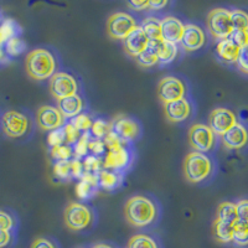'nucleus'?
I'll list each match as a JSON object with an SVG mask.
<instances>
[{"label": "nucleus", "instance_id": "obj_1", "mask_svg": "<svg viewBox=\"0 0 248 248\" xmlns=\"http://www.w3.org/2000/svg\"><path fill=\"white\" fill-rule=\"evenodd\" d=\"M124 214L128 222L134 227H145L156 220L158 209L153 200L137 195L133 196L125 203Z\"/></svg>", "mask_w": 248, "mask_h": 248}, {"label": "nucleus", "instance_id": "obj_2", "mask_svg": "<svg viewBox=\"0 0 248 248\" xmlns=\"http://www.w3.org/2000/svg\"><path fill=\"white\" fill-rule=\"evenodd\" d=\"M26 72L37 81L48 79L56 74V60L46 48H36L26 56Z\"/></svg>", "mask_w": 248, "mask_h": 248}, {"label": "nucleus", "instance_id": "obj_3", "mask_svg": "<svg viewBox=\"0 0 248 248\" xmlns=\"http://www.w3.org/2000/svg\"><path fill=\"white\" fill-rule=\"evenodd\" d=\"M184 172L185 178L190 183L199 184L206 180L212 172L211 159L203 153L191 152L187 154L184 163Z\"/></svg>", "mask_w": 248, "mask_h": 248}, {"label": "nucleus", "instance_id": "obj_4", "mask_svg": "<svg viewBox=\"0 0 248 248\" xmlns=\"http://www.w3.org/2000/svg\"><path fill=\"white\" fill-rule=\"evenodd\" d=\"M94 215L90 206L81 202H70L65 210V222L68 229L83 231L93 222Z\"/></svg>", "mask_w": 248, "mask_h": 248}, {"label": "nucleus", "instance_id": "obj_5", "mask_svg": "<svg viewBox=\"0 0 248 248\" xmlns=\"http://www.w3.org/2000/svg\"><path fill=\"white\" fill-rule=\"evenodd\" d=\"M207 29L215 39H229L233 32L231 10L223 8H217L211 10L207 15Z\"/></svg>", "mask_w": 248, "mask_h": 248}, {"label": "nucleus", "instance_id": "obj_6", "mask_svg": "<svg viewBox=\"0 0 248 248\" xmlns=\"http://www.w3.org/2000/svg\"><path fill=\"white\" fill-rule=\"evenodd\" d=\"M137 26L136 19L132 15L119 12L108 17L107 32L112 39L124 40Z\"/></svg>", "mask_w": 248, "mask_h": 248}, {"label": "nucleus", "instance_id": "obj_7", "mask_svg": "<svg viewBox=\"0 0 248 248\" xmlns=\"http://www.w3.org/2000/svg\"><path fill=\"white\" fill-rule=\"evenodd\" d=\"M77 90L78 85L76 78L67 72H56L50 78V92L57 101L75 96L77 94Z\"/></svg>", "mask_w": 248, "mask_h": 248}, {"label": "nucleus", "instance_id": "obj_8", "mask_svg": "<svg viewBox=\"0 0 248 248\" xmlns=\"http://www.w3.org/2000/svg\"><path fill=\"white\" fill-rule=\"evenodd\" d=\"M189 143L195 152L207 153L215 145V134L206 124H194L189 130Z\"/></svg>", "mask_w": 248, "mask_h": 248}, {"label": "nucleus", "instance_id": "obj_9", "mask_svg": "<svg viewBox=\"0 0 248 248\" xmlns=\"http://www.w3.org/2000/svg\"><path fill=\"white\" fill-rule=\"evenodd\" d=\"M186 87L181 79L174 76L164 77L158 85V97L164 105L185 98Z\"/></svg>", "mask_w": 248, "mask_h": 248}, {"label": "nucleus", "instance_id": "obj_10", "mask_svg": "<svg viewBox=\"0 0 248 248\" xmlns=\"http://www.w3.org/2000/svg\"><path fill=\"white\" fill-rule=\"evenodd\" d=\"M236 123V114L227 108H216L210 113L209 127L217 136L223 137Z\"/></svg>", "mask_w": 248, "mask_h": 248}, {"label": "nucleus", "instance_id": "obj_11", "mask_svg": "<svg viewBox=\"0 0 248 248\" xmlns=\"http://www.w3.org/2000/svg\"><path fill=\"white\" fill-rule=\"evenodd\" d=\"M112 132L121 139L123 143L137 140L140 136V125L136 119L127 116L117 117L112 124Z\"/></svg>", "mask_w": 248, "mask_h": 248}, {"label": "nucleus", "instance_id": "obj_12", "mask_svg": "<svg viewBox=\"0 0 248 248\" xmlns=\"http://www.w3.org/2000/svg\"><path fill=\"white\" fill-rule=\"evenodd\" d=\"M29 129V119L23 113L9 110L3 116V130L8 137L20 138L25 136Z\"/></svg>", "mask_w": 248, "mask_h": 248}, {"label": "nucleus", "instance_id": "obj_13", "mask_svg": "<svg viewBox=\"0 0 248 248\" xmlns=\"http://www.w3.org/2000/svg\"><path fill=\"white\" fill-rule=\"evenodd\" d=\"M36 121L39 127L47 132H52L65 125V117L56 107L52 106H43L37 109Z\"/></svg>", "mask_w": 248, "mask_h": 248}, {"label": "nucleus", "instance_id": "obj_14", "mask_svg": "<svg viewBox=\"0 0 248 248\" xmlns=\"http://www.w3.org/2000/svg\"><path fill=\"white\" fill-rule=\"evenodd\" d=\"M132 153L129 152L125 145L117 149L107 150L105 161H103V168L113 171L122 172L123 170L127 169L132 163Z\"/></svg>", "mask_w": 248, "mask_h": 248}, {"label": "nucleus", "instance_id": "obj_15", "mask_svg": "<svg viewBox=\"0 0 248 248\" xmlns=\"http://www.w3.org/2000/svg\"><path fill=\"white\" fill-rule=\"evenodd\" d=\"M205 32H203V30L200 26L195 25V24L185 25L180 44L186 51L191 52V51L200 50L205 45Z\"/></svg>", "mask_w": 248, "mask_h": 248}, {"label": "nucleus", "instance_id": "obj_16", "mask_svg": "<svg viewBox=\"0 0 248 248\" xmlns=\"http://www.w3.org/2000/svg\"><path fill=\"white\" fill-rule=\"evenodd\" d=\"M123 41L125 52L132 57H138L149 46L150 43L147 35L144 34V31L141 30V28L139 25Z\"/></svg>", "mask_w": 248, "mask_h": 248}, {"label": "nucleus", "instance_id": "obj_17", "mask_svg": "<svg viewBox=\"0 0 248 248\" xmlns=\"http://www.w3.org/2000/svg\"><path fill=\"white\" fill-rule=\"evenodd\" d=\"M161 21V39L171 44H179L184 34L185 25L175 16H165Z\"/></svg>", "mask_w": 248, "mask_h": 248}, {"label": "nucleus", "instance_id": "obj_18", "mask_svg": "<svg viewBox=\"0 0 248 248\" xmlns=\"http://www.w3.org/2000/svg\"><path fill=\"white\" fill-rule=\"evenodd\" d=\"M223 145L227 149H242L248 144V130L243 124L237 122L222 137Z\"/></svg>", "mask_w": 248, "mask_h": 248}, {"label": "nucleus", "instance_id": "obj_19", "mask_svg": "<svg viewBox=\"0 0 248 248\" xmlns=\"http://www.w3.org/2000/svg\"><path fill=\"white\" fill-rule=\"evenodd\" d=\"M191 105L186 98L164 105L165 116L172 123H180V122L186 121L191 114Z\"/></svg>", "mask_w": 248, "mask_h": 248}, {"label": "nucleus", "instance_id": "obj_20", "mask_svg": "<svg viewBox=\"0 0 248 248\" xmlns=\"http://www.w3.org/2000/svg\"><path fill=\"white\" fill-rule=\"evenodd\" d=\"M57 109L61 112V114L66 118H75L76 116L81 114L83 109V101L78 94L66 97L63 99L57 101Z\"/></svg>", "mask_w": 248, "mask_h": 248}, {"label": "nucleus", "instance_id": "obj_21", "mask_svg": "<svg viewBox=\"0 0 248 248\" xmlns=\"http://www.w3.org/2000/svg\"><path fill=\"white\" fill-rule=\"evenodd\" d=\"M241 48L231 39L220 40L216 46V54L226 63H237Z\"/></svg>", "mask_w": 248, "mask_h": 248}, {"label": "nucleus", "instance_id": "obj_22", "mask_svg": "<svg viewBox=\"0 0 248 248\" xmlns=\"http://www.w3.org/2000/svg\"><path fill=\"white\" fill-rule=\"evenodd\" d=\"M97 189H98V181L96 175L85 172L83 176L78 179L76 185V195L82 200H87L96 194Z\"/></svg>", "mask_w": 248, "mask_h": 248}, {"label": "nucleus", "instance_id": "obj_23", "mask_svg": "<svg viewBox=\"0 0 248 248\" xmlns=\"http://www.w3.org/2000/svg\"><path fill=\"white\" fill-rule=\"evenodd\" d=\"M97 176V181H98V187L106 190V191H112V190L118 189L122 185L123 181V175L122 172L113 171V170L102 169Z\"/></svg>", "mask_w": 248, "mask_h": 248}, {"label": "nucleus", "instance_id": "obj_24", "mask_svg": "<svg viewBox=\"0 0 248 248\" xmlns=\"http://www.w3.org/2000/svg\"><path fill=\"white\" fill-rule=\"evenodd\" d=\"M155 48H156L159 62L164 63V65L172 62L178 56V46L175 44L164 41V40L155 43Z\"/></svg>", "mask_w": 248, "mask_h": 248}, {"label": "nucleus", "instance_id": "obj_25", "mask_svg": "<svg viewBox=\"0 0 248 248\" xmlns=\"http://www.w3.org/2000/svg\"><path fill=\"white\" fill-rule=\"evenodd\" d=\"M140 28L144 31V34L147 35L149 41L158 43V41L163 40L161 39V21L156 19V17H147V19H144Z\"/></svg>", "mask_w": 248, "mask_h": 248}, {"label": "nucleus", "instance_id": "obj_26", "mask_svg": "<svg viewBox=\"0 0 248 248\" xmlns=\"http://www.w3.org/2000/svg\"><path fill=\"white\" fill-rule=\"evenodd\" d=\"M216 220L222 221V222L234 223L238 221V216H237V209L236 203L230 202V201H225V202H221L217 207V218Z\"/></svg>", "mask_w": 248, "mask_h": 248}, {"label": "nucleus", "instance_id": "obj_27", "mask_svg": "<svg viewBox=\"0 0 248 248\" xmlns=\"http://www.w3.org/2000/svg\"><path fill=\"white\" fill-rule=\"evenodd\" d=\"M214 234L218 242L230 243L233 238V225L216 220L214 222Z\"/></svg>", "mask_w": 248, "mask_h": 248}, {"label": "nucleus", "instance_id": "obj_28", "mask_svg": "<svg viewBox=\"0 0 248 248\" xmlns=\"http://www.w3.org/2000/svg\"><path fill=\"white\" fill-rule=\"evenodd\" d=\"M136 61L139 66L145 68L158 65L159 59L158 54H156V48H155L154 41H150L149 46H148L138 57H136Z\"/></svg>", "mask_w": 248, "mask_h": 248}, {"label": "nucleus", "instance_id": "obj_29", "mask_svg": "<svg viewBox=\"0 0 248 248\" xmlns=\"http://www.w3.org/2000/svg\"><path fill=\"white\" fill-rule=\"evenodd\" d=\"M232 242L240 247L248 246V223L243 221H237L233 225V238Z\"/></svg>", "mask_w": 248, "mask_h": 248}, {"label": "nucleus", "instance_id": "obj_30", "mask_svg": "<svg viewBox=\"0 0 248 248\" xmlns=\"http://www.w3.org/2000/svg\"><path fill=\"white\" fill-rule=\"evenodd\" d=\"M19 26L12 19H6L1 26H0V45L6 43L8 40L16 37V34L19 32Z\"/></svg>", "mask_w": 248, "mask_h": 248}, {"label": "nucleus", "instance_id": "obj_31", "mask_svg": "<svg viewBox=\"0 0 248 248\" xmlns=\"http://www.w3.org/2000/svg\"><path fill=\"white\" fill-rule=\"evenodd\" d=\"M128 248H159L156 241L148 234H136L128 242Z\"/></svg>", "mask_w": 248, "mask_h": 248}, {"label": "nucleus", "instance_id": "obj_32", "mask_svg": "<svg viewBox=\"0 0 248 248\" xmlns=\"http://www.w3.org/2000/svg\"><path fill=\"white\" fill-rule=\"evenodd\" d=\"M231 21L234 30H248V13L241 9L231 10Z\"/></svg>", "mask_w": 248, "mask_h": 248}, {"label": "nucleus", "instance_id": "obj_33", "mask_svg": "<svg viewBox=\"0 0 248 248\" xmlns=\"http://www.w3.org/2000/svg\"><path fill=\"white\" fill-rule=\"evenodd\" d=\"M110 130H112V125L110 124H108L103 119H97V121L93 122L92 128H91L90 132L91 136L94 139H102L103 140Z\"/></svg>", "mask_w": 248, "mask_h": 248}, {"label": "nucleus", "instance_id": "obj_34", "mask_svg": "<svg viewBox=\"0 0 248 248\" xmlns=\"http://www.w3.org/2000/svg\"><path fill=\"white\" fill-rule=\"evenodd\" d=\"M91 140V134L90 133H83L81 134L79 139L77 140V143L75 144V149H74V156L75 159H81L85 158L88 153V144H90Z\"/></svg>", "mask_w": 248, "mask_h": 248}, {"label": "nucleus", "instance_id": "obj_35", "mask_svg": "<svg viewBox=\"0 0 248 248\" xmlns=\"http://www.w3.org/2000/svg\"><path fill=\"white\" fill-rule=\"evenodd\" d=\"M54 174L60 180H70L72 178L71 171V160L56 161L54 165Z\"/></svg>", "mask_w": 248, "mask_h": 248}, {"label": "nucleus", "instance_id": "obj_36", "mask_svg": "<svg viewBox=\"0 0 248 248\" xmlns=\"http://www.w3.org/2000/svg\"><path fill=\"white\" fill-rule=\"evenodd\" d=\"M51 156L56 161L71 160V158L74 156V149L71 148V145H67V144L54 147L51 148Z\"/></svg>", "mask_w": 248, "mask_h": 248}, {"label": "nucleus", "instance_id": "obj_37", "mask_svg": "<svg viewBox=\"0 0 248 248\" xmlns=\"http://www.w3.org/2000/svg\"><path fill=\"white\" fill-rule=\"evenodd\" d=\"M70 123L72 124L77 130H79V132L88 133L91 130V128H92L93 121L88 114L81 113V114H78V116H76L75 118L71 119Z\"/></svg>", "mask_w": 248, "mask_h": 248}, {"label": "nucleus", "instance_id": "obj_38", "mask_svg": "<svg viewBox=\"0 0 248 248\" xmlns=\"http://www.w3.org/2000/svg\"><path fill=\"white\" fill-rule=\"evenodd\" d=\"M26 48V44L24 43L23 40L19 39V37H13V39L8 40L5 43V51L6 54H9L10 56H16L20 55Z\"/></svg>", "mask_w": 248, "mask_h": 248}, {"label": "nucleus", "instance_id": "obj_39", "mask_svg": "<svg viewBox=\"0 0 248 248\" xmlns=\"http://www.w3.org/2000/svg\"><path fill=\"white\" fill-rule=\"evenodd\" d=\"M82 164H83V168H85V172L94 175L98 174L102 170V167H103V163L101 161V159L98 156H94V155L86 156V159Z\"/></svg>", "mask_w": 248, "mask_h": 248}, {"label": "nucleus", "instance_id": "obj_40", "mask_svg": "<svg viewBox=\"0 0 248 248\" xmlns=\"http://www.w3.org/2000/svg\"><path fill=\"white\" fill-rule=\"evenodd\" d=\"M47 141L51 145V148L59 147V145H63V143L66 141V136H65V129L63 127L59 128L56 130H52V132L48 133Z\"/></svg>", "mask_w": 248, "mask_h": 248}, {"label": "nucleus", "instance_id": "obj_41", "mask_svg": "<svg viewBox=\"0 0 248 248\" xmlns=\"http://www.w3.org/2000/svg\"><path fill=\"white\" fill-rule=\"evenodd\" d=\"M63 129H65V136H66V143L67 145H71V144H76L77 140L81 137V132L77 130L76 128L72 125L71 123H67L63 125Z\"/></svg>", "mask_w": 248, "mask_h": 248}, {"label": "nucleus", "instance_id": "obj_42", "mask_svg": "<svg viewBox=\"0 0 248 248\" xmlns=\"http://www.w3.org/2000/svg\"><path fill=\"white\" fill-rule=\"evenodd\" d=\"M230 39L240 48L248 45V30H234Z\"/></svg>", "mask_w": 248, "mask_h": 248}, {"label": "nucleus", "instance_id": "obj_43", "mask_svg": "<svg viewBox=\"0 0 248 248\" xmlns=\"http://www.w3.org/2000/svg\"><path fill=\"white\" fill-rule=\"evenodd\" d=\"M106 144L102 139H91L90 144H88V150L92 153V155L94 156H99V155H103L106 153Z\"/></svg>", "mask_w": 248, "mask_h": 248}, {"label": "nucleus", "instance_id": "obj_44", "mask_svg": "<svg viewBox=\"0 0 248 248\" xmlns=\"http://www.w3.org/2000/svg\"><path fill=\"white\" fill-rule=\"evenodd\" d=\"M238 221L248 223V199H243L236 203Z\"/></svg>", "mask_w": 248, "mask_h": 248}, {"label": "nucleus", "instance_id": "obj_45", "mask_svg": "<svg viewBox=\"0 0 248 248\" xmlns=\"http://www.w3.org/2000/svg\"><path fill=\"white\" fill-rule=\"evenodd\" d=\"M237 66H238L241 72L248 75V45L241 48L240 56L237 60Z\"/></svg>", "mask_w": 248, "mask_h": 248}, {"label": "nucleus", "instance_id": "obj_46", "mask_svg": "<svg viewBox=\"0 0 248 248\" xmlns=\"http://www.w3.org/2000/svg\"><path fill=\"white\" fill-rule=\"evenodd\" d=\"M14 227V220L13 217L5 211H0V230L3 231H10Z\"/></svg>", "mask_w": 248, "mask_h": 248}, {"label": "nucleus", "instance_id": "obj_47", "mask_svg": "<svg viewBox=\"0 0 248 248\" xmlns=\"http://www.w3.org/2000/svg\"><path fill=\"white\" fill-rule=\"evenodd\" d=\"M71 171H72V178L81 179L85 174V168H83V164L78 159H72L71 160Z\"/></svg>", "mask_w": 248, "mask_h": 248}, {"label": "nucleus", "instance_id": "obj_48", "mask_svg": "<svg viewBox=\"0 0 248 248\" xmlns=\"http://www.w3.org/2000/svg\"><path fill=\"white\" fill-rule=\"evenodd\" d=\"M31 248H56V246L47 238H37L34 241Z\"/></svg>", "mask_w": 248, "mask_h": 248}, {"label": "nucleus", "instance_id": "obj_49", "mask_svg": "<svg viewBox=\"0 0 248 248\" xmlns=\"http://www.w3.org/2000/svg\"><path fill=\"white\" fill-rule=\"evenodd\" d=\"M12 241V234L10 231H3L0 230V248H4L10 243Z\"/></svg>", "mask_w": 248, "mask_h": 248}, {"label": "nucleus", "instance_id": "obj_50", "mask_svg": "<svg viewBox=\"0 0 248 248\" xmlns=\"http://www.w3.org/2000/svg\"><path fill=\"white\" fill-rule=\"evenodd\" d=\"M128 6H130L133 10L141 12V10L149 9V1H130V3H128Z\"/></svg>", "mask_w": 248, "mask_h": 248}, {"label": "nucleus", "instance_id": "obj_51", "mask_svg": "<svg viewBox=\"0 0 248 248\" xmlns=\"http://www.w3.org/2000/svg\"><path fill=\"white\" fill-rule=\"evenodd\" d=\"M168 5V1H149V10H160Z\"/></svg>", "mask_w": 248, "mask_h": 248}, {"label": "nucleus", "instance_id": "obj_52", "mask_svg": "<svg viewBox=\"0 0 248 248\" xmlns=\"http://www.w3.org/2000/svg\"><path fill=\"white\" fill-rule=\"evenodd\" d=\"M92 248H113V247H110V246L108 245H105V243H98V245L93 246Z\"/></svg>", "mask_w": 248, "mask_h": 248}]
</instances>
